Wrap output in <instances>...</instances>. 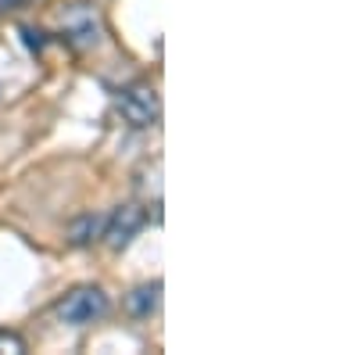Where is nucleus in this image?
<instances>
[{
  "mask_svg": "<svg viewBox=\"0 0 358 355\" xmlns=\"http://www.w3.org/2000/svg\"><path fill=\"white\" fill-rule=\"evenodd\" d=\"M0 351H25V341L18 334H4V330H0Z\"/></svg>",
  "mask_w": 358,
  "mask_h": 355,
  "instance_id": "obj_7",
  "label": "nucleus"
},
{
  "mask_svg": "<svg viewBox=\"0 0 358 355\" xmlns=\"http://www.w3.org/2000/svg\"><path fill=\"white\" fill-rule=\"evenodd\" d=\"M115 108L133 130L158 126V118H162V101L155 94V86H147V83H133V86H126V90H118Z\"/></svg>",
  "mask_w": 358,
  "mask_h": 355,
  "instance_id": "obj_1",
  "label": "nucleus"
},
{
  "mask_svg": "<svg viewBox=\"0 0 358 355\" xmlns=\"http://www.w3.org/2000/svg\"><path fill=\"white\" fill-rule=\"evenodd\" d=\"M140 230H143V212L136 209V204H122V209H115L111 219H104V233L101 237H108V248L122 251Z\"/></svg>",
  "mask_w": 358,
  "mask_h": 355,
  "instance_id": "obj_3",
  "label": "nucleus"
},
{
  "mask_svg": "<svg viewBox=\"0 0 358 355\" xmlns=\"http://www.w3.org/2000/svg\"><path fill=\"white\" fill-rule=\"evenodd\" d=\"M65 33L79 47H97L101 25H97V18H94V11H90V8H72V11H65Z\"/></svg>",
  "mask_w": 358,
  "mask_h": 355,
  "instance_id": "obj_4",
  "label": "nucleus"
},
{
  "mask_svg": "<svg viewBox=\"0 0 358 355\" xmlns=\"http://www.w3.org/2000/svg\"><path fill=\"white\" fill-rule=\"evenodd\" d=\"M101 233H104V219H101V216H83V219H76L72 230H69L72 244H90V241H94V237H101Z\"/></svg>",
  "mask_w": 358,
  "mask_h": 355,
  "instance_id": "obj_6",
  "label": "nucleus"
},
{
  "mask_svg": "<svg viewBox=\"0 0 358 355\" xmlns=\"http://www.w3.org/2000/svg\"><path fill=\"white\" fill-rule=\"evenodd\" d=\"M111 309L108 294L101 287H76L72 294H65V302L57 305V319L69 327H90V323L104 319Z\"/></svg>",
  "mask_w": 358,
  "mask_h": 355,
  "instance_id": "obj_2",
  "label": "nucleus"
},
{
  "mask_svg": "<svg viewBox=\"0 0 358 355\" xmlns=\"http://www.w3.org/2000/svg\"><path fill=\"white\" fill-rule=\"evenodd\" d=\"M158 302H162V284L155 280V284H143V287H136L133 294H129V312L133 316H151L155 309H158Z\"/></svg>",
  "mask_w": 358,
  "mask_h": 355,
  "instance_id": "obj_5",
  "label": "nucleus"
}]
</instances>
